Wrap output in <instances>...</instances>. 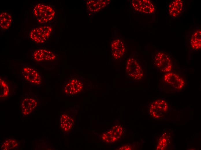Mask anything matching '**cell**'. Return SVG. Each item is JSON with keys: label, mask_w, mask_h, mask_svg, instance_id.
Here are the masks:
<instances>
[{"label": "cell", "mask_w": 201, "mask_h": 150, "mask_svg": "<svg viewBox=\"0 0 201 150\" xmlns=\"http://www.w3.org/2000/svg\"><path fill=\"white\" fill-rule=\"evenodd\" d=\"M125 70L126 76L135 80H141L144 76V72L138 59L133 52L127 58Z\"/></svg>", "instance_id": "6da1fadb"}, {"label": "cell", "mask_w": 201, "mask_h": 150, "mask_svg": "<svg viewBox=\"0 0 201 150\" xmlns=\"http://www.w3.org/2000/svg\"><path fill=\"white\" fill-rule=\"evenodd\" d=\"M83 77L78 75H71L67 79L64 90L67 95H73L83 90L86 82Z\"/></svg>", "instance_id": "7a4b0ae2"}, {"label": "cell", "mask_w": 201, "mask_h": 150, "mask_svg": "<svg viewBox=\"0 0 201 150\" xmlns=\"http://www.w3.org/2000/svg\"><path fill=\"white\" fill-rule=\"evenodd\" d=\"M110 46L112 59L115 61H120L125 56L127 50L122 36L115 34L111 41Z\"/></svg>", "instance_id": "3957f363"}, {"label": "cell", "mask_w": 201, "mask_h": 150, "mask_svg": "<svg viewBox=\"0 0 201 150\" xmlns=\"http://www.w3.org/2000/svg\"><path fill=\"white\" fill-rule=\"evenodd\" d=\"M33 13L37 22L41 23H46L52 20L55 13L51 6L40 3L35 6Z\"/></svg>", "instance_id": "277c9868"}, {"label": "cell", "mask_w": 201, "mask_h": 150, "mask_svg": "<svg viewBox=\"0 0 201 150\" xmlns=\"http://www.w3.org/2000/svg\"><path fill=\"white\" fill-rule=\"evenodd\" d=\"M153 62L159 70L164 72L170 71L172 68V62L170 56L163 51H158L153 56Z\"/></svg>", "instance_id": "5b68a950"}, {"label": "cell", "mask_w": 201, "mask_h": 150, "mask_svg": "<svg viewBox=\"0 0 201 150\" xmlns=\"http://www.w3.org/2000/svg\"><path fill=\"white\" fill-rule=\"evenodd\" d=\"M129 1L131 7L137 12L147 15H152L155 12L156 7L151 0H131Z\"/></svg>", "instance_id": "8992f818"}, {"label": "cell", "mask_w": 201, "mask_h": 150, "mask_svg": "<svg viewBox=\"0 0 201 150\" xmlns=\"http://www.w3.org/2000/svg\"><path fill=\"white\" fill-rule=\"evenodd\" d=\"M52 30V27L49 25L37 27L31 31L30 37L32 40L36 43H42L50 36Z\"/></svg>", "instance_id": "52a82bcc"}, {"label": "cell", "mask_w": 201, "mask_h": 150, "mask_svg": "<svg viewBox=\"0 0 201 150\" xmlns=\"http://www.w3.org/2000/svg\"><path fill=\"white\" fill-rule=\"evenodd\" d=\"M167 102L163 100H158L152 102L150 107V112L154 118L159 119L165 116L168 112Z\"/></svg>", "instance_id": "ba28073f"}, {"label": "cell", "mask_w": 201, "mask_h": 150, "mask_svg": "<svg viewBox=\"0 0 201 150\" xmlns=\"http://www.w3.org/2000/svg\"><path fill=\"white\" fill-rule=\"evenodd\" d=\"M184 3L181 0H174L170 1L167 8V12L170 18L175 19L179 17L184 10Z\"/></svg>", "instance_id": "9c48e42d"}, {"label": "cell", "mask_w": 201, "mask_h": 150, "mask_svg": "<svg viewBox=\"0 0 201 150\" xmlns=\"http://www.w3.org/2000/svg\"><path fill=\"white\" fill-rule=\"evenodd\" d=\"M37 104L38 102L35 98L29 96L25 97L20 103L21 115L28 116L36 108Z\"/></svg>", "instance_id": "30bf717a"}, {"label": "cell", "mask_w": 201, "mask_h": 150, "mask_svg": "<svg viewBox=\"0 0 201 150\" xmlns=\"http://www.w3.org/2000/svg\"><path fill=\"white\" fill-rule=\"evenodd\" d=\"M22 73L23 78L29 83L36 85H39L42 82L41 77L35 69L29 67H24Z\"/></svg>", "instance_id": "8fae6325"}, {"label": "cell", "mask_w": 201, "mask_h": 150, "mask_svg": "<svg viewBox=\"0 0 201 150\" xmlns=\"http://www.w3.org/2000/svg\"><path fill=\"white\" fill-rule=\"evenodd\" d=\"M164 81L174 89L180 90L182 89L185 84L183 79L176 74L169 72L165 74Z\"/></svg>", "instance_id": "7c38bea8"}, {"label": "cell", "mask_w": 201, "mask_h": 150, "mask_svg": "<svg viewBox=\"0 0 201 150\" xmlns=\"http://www.w3.org/2000/svg\"><path fill=\"white\" fill-rule=\"evenodd\" d=\"M111 0H88L86 3L88 10L92 13H97L104 9L111 2Z\"/></svg>", "instance_id": "4fadbf2b"}, {"label": "cell", "mask_w": 201, "mask_h": 150, "mask_svg": "<svg viewBox=\"0 0 201 150\" xmlns=\"http://www.w3.org/2000/svg\"><path fill=\"white\" fill-rule=\"evenodd\" d=\"M119 127H113L111 130L103 134L102 137L103 140L107 143H111L118 140L122 134V129Z\"/></svg>", "instance_id": "5bb4252c"}, {"label": "cell", "mask_w": 201, "mask_h": 150, "mask_svg": "<svg viewBox=\"0 0 201 150\" xmlns=\"http://www.w3.org/2000/svg\"><path fill=\"white\" fill-rule=\"evenodd\" d=\"M33 56L34 59L38 61L53 60L56 57L55 55L52 51L42 49L35 50Z\"/></svg>", "instance_id": "9a60e30c"}, {"label": "cell", "mask_w": 201, "mask_h": 150, "mask_svg": "<svg viewBox=\"0 0 201 150\" xmlns=\"http://www.w3.org/2000/svg\"><path fill=\"white\" fill-rule=\"evenodd\" d=\"M74 122V119L71 116L64 113L60 117V128L64 132H68L72 128Z\"/></svg>", "instance_id": "2e32d148"}, {"label": "cell", "mask_w": 201, "mask_h": 150, "mask_svg": "<svg viewBox=\"0 0 201 150\" xmlns=\"http://www.w3.org/2000/svg\"><path fill=\"white\" fill-rule=\"evenodd\" d=\"M201 30L198 28L193 31L190 38V43L192 48L198 50L201 48Z\"/></svg>", "instance_id": "e0dca14e"}, {"label": "cell", "mask_w": 201, "mask_h": 150, "mask_svg": "<svg viewBox=\"0 0 201 150\" xmlns=\"http://www.w3.org/2000/svg\"><path fill=\"white\" fill-rule=\"evenodd\" d=\"M11 15L6 12H2L0 15V28L3 29H8L10 25L12 22Z\"/></svg>", "instance_id": "ac0fdd59"}, {"label": "cell", "mask_w": 201, "mask_h": 150, "mask_svg": "<svg viewBox=\"0 0 201 150\" xmlns=\"http://www.w3.org/2000/svg\"><path fill=\"white\" fill-rule=\"evenodd\" d=\"M20 147L19 142L13 138L5 140L1 144L0 150H11L18 149Z\"/></svg>", "instance_id": "d6986e66"}, {"label": "cell", "mask_w": 201, "mask_h": 150, "mask_svg": "<svg viewBox=\"0 0 201 150\" xmlns=\"http://www.w3.org/2000/svg\"><path fill=\"white\" fill-rule=\"evenodd\" d=\"M0 97L6 98L10 94V88L7 82L3 78H0Z\"/></svg>", "instance_id": "ffe728a7"}, {"label": "cell", "mask_w": 201, "mask_h": 150, "mask_svg": "<svg viewBox=\"0 0 201 150\" xmlns=\"http://www.w3.org/2000/svg\"><path fill=\"white\" fill-rule=\"evenodd\" d=\"M171 137H168V135H162L159 140V142L157 146V149L163 150L168 148L170 142V138Z\"/></svg>", "instance_id": "44dd1931"}]
</instances>
